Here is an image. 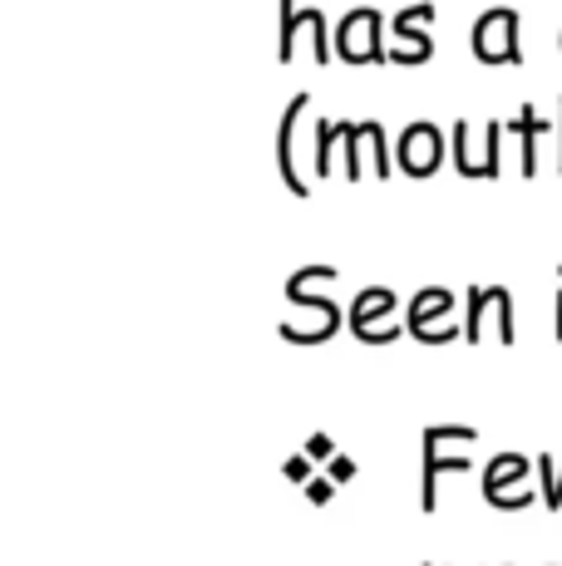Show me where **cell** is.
I'll use <instances>...</instances> for the list:
<instances>
[{"mask_svg":"<svg viewBox=\"0 0 562 566\" xmlns=\"http://www.w3.org/2000/svg\"><path fill=\"white\" fill-rule=\"evenodd\" d=\"M385 35H391V20L381 6H351L336 20V54L345 64H385L391 60Z\"/></svg>","mask_w":562,"mask_h":566,"instance_id":"1","label":"cell"},{"mask_svg":"<svg viewBox=\"0 0 562 566\" xmlns=\"http://www.w3.org/2000/svg\"><path fill=\"white\" fill-rule=\"evenodd\" d=\"M469 45L483 64H518L523 60V15L518 6H489L469 30Z\"/></svg>","mask_w":562,"mask_h":566,"instance_id":"2","label":"cell"},{"mask_svg":"<svg viewBox=\"0 0 562 566\" xmlns=\"http://www.w3.org/2000/svg\"><path fill=\"white\" fill-rule=\"evenodd\" d=\"M469 429V423H435V429H425V459H419V513H435L439 503V478L445 473H469V459H449L445 443L459 439V433Z\"/></svg>","mask_w":562,"mask_h":566,"instance_id":"3","label":"cell"},{"mask_svg":"<svg viewBox=\"0 0 562 566\" xmlns=\"http://www.w3.org/2000/svg\"><path fill=\"white\" fill-rule=\"evenodd\" d=\"M291 311H306V321H281V335H287L291 345H321L331 340V335L341 331V321H351L331 296H311V291H287Z\"/></svg>","mask_w":562,"mask_h":566,"instance_id":"4","label":"cell"},{"mask_svg":"<svg viewBox=\"0 0 562 566\" xmlns=\"http://www.w3.org/2000/svg\"><path fill=\"white\" fill-rule=\"evenodd\" d=\"M449 311H454L449 286H419L415 301L405 306L409 335H415V340H425V345H449V340H459V325L449 321Z\"/></svg>","mask_w":562,"mask_h":566,"instance_id":"5","label":"cell"},{"mask_svg":"<svg viewBox=\"0 0 562 566\" xmlns=\"http://www.w3.org/2000/svg\"><path fill=\"white\" fill-rule=\"evenodd\" d=\"M445 154H449V134L435 124V118H409L395 138V163L405 172H415V178L435 172L439 163H445Z\"/></svg>","mask_w":562,"mask_h":566,"instance_id":"6","label":"cell"},{"mask_svg":"<svg viewBox=\"0 0 562 566\" xmlns=\"http://www.w3.org/2000/svg\"><path fill=\"white\" fill-rule=\"evenodd\" d=\"M435 15H439L435 0H415V6L395 10V20H391V40H395L391 60L395 64H425L429 54H435V35L425 30Z\"/></svg>","mask_w":562,"mask_h":566,"instance_id":"7","label":"cell"},{"mask_svg":"<svg viewBox=\"0 0 562 566\" xmlns=\"http://www.w3.org/2000/svg\"><path fill=\"white\" fill-rule=\"evenodd\" d=\"M483 315H493L503 345L518 340V331H513V296H508V286H469V291H464V335H469V340H479V335H483Z\"/></svg>","mask_w":562,"mask_h":566,"instance_id":"8","label":"cell"},{"mask_svg":"<svg viewBox=\"0 0 562 566\" xmlns=\"http://www.w3.org/2000/svg\"><path fill=\"white\" fill-rule=\"evenodd\" d=\"M306 104H311V94L296 90L291 104L281 108V118H277V168H281V182H287L296 198L311 192V182L301 178V168H296V128H301V118H306Z\"/></svg>","mask_w":562,"mask_h":566,"instance_id":"9","label":"cell"},{"mask_svg":"<svg viewBox=\"0 0 562 566\" xmlns=\"http://www.w3.org/2000/svg\"><path fill=\"white\" fill-rule=\"evenodd\" d=\"M395 291L391 286H365V291H355V301H351V331L361 335H375L381 325H395L399 315H395Z\"/></svg>","mask_w":562,"mask_h":566,"instance_id":"10","label":"cell"},{"mask_svg":"<svg viewBox=\"0 0 562 566\" xmlns=\"http://www.w3.org/2000/svg\"><path fill=\"white\" fill-rule=\"evenodd\" d=\"M508 134L518 138V154H523V172H538V148L553 134V118H543L533 104H523L513 118H508Z\"/></svg>","mask_w":562,"mask_h":566,"instance_id":"11","label":"cell"},{"mask_svg":"<svg viewBox=\"0 0 562 566\" xmlns=\"http://www.w3.org/2000/svg\"><path fill=\"white\" fill-rule=\"evenodd\" d=\"M538 468V459H523V453H499V459L489 463V473H483V497H503V493H518V488L528 483V473Z\"/></svg>","mask_w":562,"mask_h":566,"instance_id":"12","label":"cell"},{"mask_svg":"<svg viewBox=\"0 0 562 566\" xmlns=\"http://www.w3.org/2000/svg\"><path fill=\"white\" fill-rule=\"evenodd\" d=\"M336 148H341V118H316V178H326L336 168Z\"/></svg>","mask_w":562,"mask_h":566,"instance_id":"13","label":"cell"},{"mask_svg":"<svg viewBox=\"0 0 562 566\" xmlns=\"http://www.w3.org/2000/svg\"><path fill=\"white\" fill-rule=\"evenodd\" d=\"M301 30H306V35H311V50H316V64H326V54H331V35H326V10H321V6H306V10H301V15H296V35H301Z\"/></svg>","mask_w":562,"mask_h":566,"instance_id":"14","label":"cell"},{"mask_svg":"<svg viewBox=\"0 0 562 566\" xmlns=\"http://www.w3.org/2000/svg\"><path fill=\"white\" fill-rule=\"evenodd\" d=\"M281 6V20H277V54L281 60H291V54H296V0H277Z\"/></svg>","mask_w":562,"mask_h":566,"instance_id":"15","label":"cell"},{"mask_svg":"<svg viewBox=\"0 0 562 566\" xmlns=\"http://www.w3.org/2000/svg\"><path fill=\"white\" fill-rule=\"evenodd\" d=\"M538 478H543V488H538V493H543V503L558 513V507H562V459L553 468V453H543V459H538Z\"/></svg>","mask_w":562,"mask_h":566,"instance_id":"16","label":"cell"},{"mask_svg":"<svg viewBox=\"0 0 562 566\" xmlns=\"http://www.w3.org/2000/svg\"><path fill=\"white\" fill-rule=\"evenodd\" d=\"M306 497H311V503H316V507H326L331 497H336V483H331L326 473H316V478H311V483H306Z\"/></svg>","mask_w":562,"mask_h":566,"instance_id":"17","label":"cell"},{"mask_svg":"<svg viewBox=\"0 0 562 566\" xmlns=\"http://www.w3.org/2000/svg\"><path fill=\"white\" fill-rule=\"evenodd\" d=\"M301 453H306L311 463H316V459H336V443H331V433H311L306 449H301Z\"/></svg>","mask_w":562,"mask_h":566,"instance_id":"18","label":"cell"},{"mask_svg":"<svg viewBox=\"0 0 562 566\" xmlns=\"http://www.w3.org/2000/svg\"><path fill=\"white\" fill-rule=\"evenodd\" d=\"M326 478H331V483H345V478H355V459L336 453V459H331V468H326Z\"/></svg>","mask_w":562,"mask_h":566,"instance_id":"19","label":"cell"},{"mask_svg":"<svg viewBox=\"0 0 562 566\" xmlns=\"http://www.w3.org/2000/svg\"><path fill=\"white\" fill-rule=\"evenodd\" d=\"M287 478H296V483H311V478H316V473H311V459H306V453L287 459Z\"/></svg>","mask_w":562,"mask_h":566,"instance_id":"20","label":"cell"},{"mask_svg":"<svg viewBox=\"0 0 562 566\" xmlns=\"http://www.w3.org/2000/svg\"><path fill=\"white\" fill-rule=\"evenodd\" d=\"M553 321H558V340H562V291L553 296Z\"/></svg>","mask_w":562,"mask_h":566,"instance_id":"21","label":"cell"},{"mask_svg":"<svg viewBox=\"0 0 562 566\" xmlns=\"http://www.w3.org/2000/svg\"><path fill=\"white\" fill-rule=\"evenodd\" d=\"M558 168H562V94H558Z\"/></svg>","mask_w":562,"mask_h":566,"instance_id":"22","label":"cell"},{"mask_svg":"<svg viewBox=\"0 0 562 566\" xmlns=\"http://www.w3.org/2000/svg\"><path fill=\"white\" fill-rule=\"evenodd\" d=\"M558 45H562V30H558Z\"/></svg>","mask_w":562,"mask_h":566,"instance_id":"23","label":"cell"},{"mask_svg":"<svg viewBox=\"0 0 562 566\" xmlns=\"http://www.w3.org/2000/svg\"><path fill=\"white\" fill-rule=\"evenodd\" d=\"M425 566H435V562H425Z\"/></svg>","mask_w":562,"mask_h":566,"instance_id":"24","label":"cell"},{"mask_svg":"<svg viewBox=\"0 0 562 566\" xmlns=\"http://www.w3.org/2000/svg\"><path fill=\"white\" fill-rule=\"evenodd\" d=\"M508 566H513V562H508Z\"/></svg>","mask_w":562,"mask_h":566,"instance_id":"25","label":"cell"}]
</instances>
